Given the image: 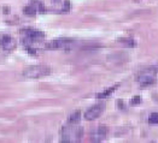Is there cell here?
Here are the masks:
<instances>
[{"instance_id": "6da1fadb", "label": "cell", "mask_w": 158, "mask_h": 143, "mask_svg": "<svg viewBox=\"0 0 158 143\" xmlns=\"http://www.w3.org/2000/svg\"><path fill=\"white\" fill-rule=\"evenodd\" d=\"M52 72V69L49 65H35L27 67L23 71V76L30 77V78H39L44 76H49Z\"/></svg>"}, {"instance_id": "7a4b0ae2", "label": "cell", "mask_w": 158, "mask_h": 143, "mask_svg": "<svg viewBox=\"0 0 158 143\" xmlns=\"http://www.w3.org/2000/svg\"><path fill=\"white\" fill-rule=\"evenodd\" d=\"M74 45V41L70 38H58V40H53V41L46 43V48L47 50H64L69 48Z\"/></svg>"}, {"instance_id": "3957f363", "label": "cell", "mask_w": 158, "mask_h": 143, "mask_svg": "<svg viewBox=\"0 0 158 143\" xmlns=\"http://www.w3.org/2000/svg\"><path fill=\"white\" fill-rule=\"evenodd\" d=\"M105 104H98L96 106H93L91 107L89 109H87L86 111V113H85V118H86V120H94V119H97L101 116V113L104 112V109H105Z\"/></svg>"}, {"instance_id": "277c9868", "label": "cell", "mask_w": 158, "mask_h": 143, "mask_svg": "<svg viewBox=\"0 0 158 143\" xmlns=\"http://www.w3.org/2000/svg\"><path fill=\"white\" fill-rule=\"evenodd\" d=\"M21 33L24 35V37L29 41H37V40H41L45 37V34L41 33L39 30H33V29H26V30H22Z\"/></svg>"}, {"instance_id": "5b68a950", "label": "cell", "mask_w": 158, "mask_h": 143, "mask_svg": "<svg viewBox=\"0 0 158 143\" xmlns=\"http://www.w3.org/2000/svg\"><path fill=\"white\" fill-rule=\"evenodd\" d=\"M0 45H1V48L3 50H12L15 47V41L12 40V37L10 35H4L0 40Z\"/></svg>"}, {"instance_id": "8992f818", "label": "cell", "mask_w": 158, "mask_h": 143, "mask_svg": "<svg viewBox=\"0 0 158 143\" xmlns=\"http://www.w3.org/2000/svg\"><path fill=\"white\" fill-rule=\"evenodd\" d=\"M138 81L140 82V84H141V85H148V84L155 83L156 77H155V75H153V74H143V75H140V76H139Z\"/></svg>"}, {"instance_id": "52a82bcc", "label": "cell", "mask_w": 158, "mask_h": 143, "mask_svg": "<svg viewBox=\"0 0 158 143\" xmlns=\"http://www.w3.org/2000/svg\"><path fill=\"white\" fill-rule=\"evenodd\" d=\"M118 88V84H116V85H114V87H111V88H109V89H106L105 91H103V93H99V94H97V99H104V98H107L110 94H112L116 89Z\"/></svg>"}, {"instance_id": "ba28073f", "label": "cell", "mask_w": 158, "mask_h": 143, "mask_svg": "<svg viewBox=\"0 0 158 143\" xmlns=\"http://www.w3.org/2000/svg\"><path fill=\"white\" fill-rule=\"evenodd\" d=\"M80 119H81V112L80 111H75V112H73L71 114H70L69 123L70 124H77L78 122H80Z\"/></svg>"}, {"instance_id": "9c48e42d", "label": "cell", "mask_w": 158, "mask_h": 143, "mask_svg": "<svg viewBox=\"0 0 158 143\" xmlns=\"http://www.w3.org/2000/svg\"><path fill=\"white\" fill-rule=\"evenodd\" d=\"M23 13L28 14V16H35L36 13V7L35 6H26L23 9Z\"/></svg>"}, {"instance_id": "30bf717a", "label": "cell", "mask_w": 158, "mask_h": 143, "mask_svg": "<svg viewBox=\"0 0 158 143\" xmlns=\"http://www.w3.org/2000/svg\"><path fill=\"white\" fill-rule=\"evenodd\" d=\"M148 122L151 124H158V112L156 113H152L148 118Z\"/></svg>"}, {"instance_id": "8fae6325", "label": "cell", "mask_w": 158, "mask_h": 143, "mask_svg": "<svg viewBox=\"0 0 158 143\" xmlns=\"http://www.w3.org/2000/svg\"><path fill=\"white\" fill-rule=\"evenodd\" d=\"M106 132H107V128H106V126H100V128L98 129V135H99V138L104 137L105 135H106Z\"/></svg>"}, {"instance_id": "7c38bea8", "label": "cell", "mask_w": 158, "mask_h": 143, "mask_svg": "<svg viewBox=\"0 0 158 143\" xmlns=\"http://www.w3.org/2000/svg\"><path fill=\"white\" fill-rule=\"evenodd\" d=\"M118 41H120V42H123V43H125V46H127V47H134V46H135V42H134L133 41V40H118Z\"/></svg>"}, {"instance_id": "4fadbf2b", "label": "cell", "mask_w": 158, "mask_h": 143, "mask_svg": "<svg viewBox=\"0 0 158 143\" xmlns=\"http://www.w3.org/2000/svg\"><path fill=\"white\" fill-rule=\"evenodd\" d=\"M140 101H141L140 96H135V98H133V99L130 100V105H133V106L139 105V104H140Z\"/></svg>"}, {"instance_id": "5bb4252c", "label": "cell", "mask_w": 158, "mask_h": 143, "mask_svg": "<svg viewBox=\"0 0 158 143\" xmlns=\"http://www.w3.org/2000/svg\"><path fill=\"white\" fill-rule=\"evenodd\" d=\"M28 52L33 55H36V50H34V48H28Z\"/></svg>"}, {"instance_id": "9a60e30c", "label": "cell", "mask_w": 158, "mask_h": 143, "mask_svg": "<svg viewBox=\"0 0 158 143\" xmlns=\"http://www.w3.org/2000/svg\"><path fill=\"white\" fill-rule=\"evenodd\" d=\"M3 12H4V13H9V12H10V9H9V6H4V9H3Z\"/></svg>"}, {"instance_id": "2e32d148", "label": "cell", "mask_w": 158, "mask_h": 143, "mask_svg": "<svg viewBox=\"0 0 158 143\" xmlns=\"http://www.w3.org/2000/svg\"><path fill=\"white\" fill-rule=\"evenodd\" d=\"M117 102H118V106H120V107H123V101H121V100H118Z\"/></svg>"}, {"instance_id": "e0dca14e", "label": "cell", "mask_w": 158, "mask_h": 143, "mask_svg": "<svg viewBox=\"0 0 158 143\" xmlns=\"http://www.w3.org/2000/svg\"><path fill=\"white\" fill-rule=\"evenodd\" d=\"M53 1H56V3H58V1H59V0H53Z\"/></svg>"}]
</instances>
